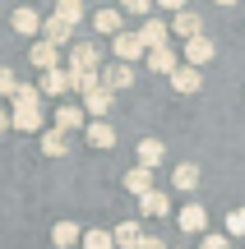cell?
<instances>
[{"label": "cell", "mask_w": 245, "mask_h": 249, "mask_svg": "<svg viewBox=\"0 0 245 249\" xmlns=\"http://www.w3.org/2000/svg\"><path fill=\"white\" fill-rule=\"evenodd\" d=\"M65 70L70 74H102V46L97 42H74L65 51Z\"/></svg>", "instance_id": "6da1fadb"}, {"label": "cell", "mask_w": 245, "mask_h": 249, "mask_svg": "<svg viewBox=\"0 0 245 249\" xmlns=\"http://www.w3.org/2000/svg\"><path fill=\"white\" fill-rule=\"evenodd\" d=\"M111 55H116V65H134L139 55L148 60V46L139 33H120V37H111Z\"/></svg>", "instance_id": "7a4b0ae2"}, {"label": "cell", "mask_w": 245, "mask_h": 249, "mask_svg": "<svg viewBox=\"0 0 245 249\" xmlns=\"http://www.w3.org/2000/svg\"><path fill=\"white\" fill-rule=\"evenodd\" d=\"M176 222H181L185 235H199V240H204V235H208V208H204V203H185L181 213H176Z\"/></svg>", "instance_id": "3957f363"}, {"label": "cell", "mask_w": 245, "mask_h": 249, "mask_svg": "<svg viewBox=\"0 0 245 249\" xmlns=\"http://www.w3.org/2000/svg\"><path fill=\"white\" fill-rule=\"evenodd\" d=\"M60 46H51V42H46V37H37V42L33 46H28V60H33L37 65V70H42V74H51V70H60Z\"/></svg>", "instance_id": "277c9868"}, {"label": "cell", "mask_w": 245, "mask_h": 249, "mask_svg": "<svg viewBox=\"0 0 245 249\" xmlns=\"http://www.w3.org/2000/svg\"><path fill=\"white\" fill-rule=\"evenodd\" d=\"M9 116H14V129L19 134H46L42 107H9Z\"/></svg>", "instance_id": "5b68a950"}, {"label": "cell", "mask_w": 245, "mask_h": 249, "mask_svg": "<svg viewBox=\"0 0 245 249\" xmlns=\"http://www.w3.org/2000/svg\"><path fill=\"white\" fill-rule=\"evenodd\" d=\"M9 23H14V33L19 37H33V42H37V37H42V23H46V14H37V9H14V14H9Z\"/></svg>", "instance_id": "8992f818"}, {"label": "cell", "mask_w": 245, "mask_h": 249, "mask_svg": "<svg viewBox=\"0 0 245 249\" xmlns=\"http://www.w3.org/2000/svg\"><path fill=\"white\" fill-rule=\"evenodd\" d=\"M213 55H218V46H213V37H194V42H185V65H194V70H204V65H213Z\"/></svg>", "instance_id": "52a82bcc"}, {"label": "cell", "mask_w": 245, "mask_h": 249, "mask_svg": "<svg viewBox=\"0 0 245 249\" xmlns=\"http://www.w3.org/2000/svg\"><path fill=\"white\" fill-rule=\"evenodd\" d=\"M51 129H60V134L88 129V111H83V107H56V120H51Z\"/></svg>", "instance_id": "ba28073f"}, {"label": "cell", "mask_w": 245, "mask_h": 249, "mask_svg": "<svg viewBox=\"0 0 245 249\" xmlns=\"http://www.w3.org/2000/svg\"><path fill=\"white\" fill-rule=\"evenodd\" d=\"M111 102H116V92H107V83L93 88V92H83V111H88V120H107Z\"/></svg>", "instance_id": "9c48e42d"}, {"label": "cell", "mask_w": 245, "mask_h": 249, "mask_svg": "<svg viewBox=\"0 0 245 249\" xmlns=\"http://www.w3.org/2000/svg\"><path fill=\"white\" fill-rule=\"evenodd\" d=\"M42 97H65V92H74V74L70 70H51V74H42Z\"/></svg>", "instance_id": "30bf717a"}, {"label": "cell", "mask_w": 245, "mask_h": 249, "mask_svg": "<svg viewBox=\"0 0 245 249\" xmlns=\"http://www.w3.org/2000/svg\"><path fill=\"white\" fill-rule=\"evenodd\" d=\"M134 157H139V166H144V171H157V166H167V143L162 139H144Z\"/></svg>", "instance_id": "8fae6325"}, {"label": "cell", "mask_w": 245, "mask_h": 249, "mask_svg": "<svg viewBox=\"0 0 245 249\" xmlns=\"http://www.w3.org/2000/svg\"><path fill=\"white\" fill-rule=\"evenodd\" d=\"M102 83H107V92L134 88V65H107V70H102Z\"/></svg>", "instance_id": "7c38bea8"}, {"label": "cell", "mask_w": 245, "mask_h": 249, "mask_svg": "<svg viewBox=\"0 0 245 249\" xmlns=\"http://www.w3.org/2000/svg\"><path fill=\"white\" fill-rule=\"evenodd\" d=\"M83 134H88V148H102V152L116 148V124H107V120H88Z\"/></svg>", "instance_id": "4fadbf2b"}, {"label": "cell", "mask_w": 245, "mask_h": 249, "mask_svg": "<svg viewBox=\"0 0 245 249\" xmlns=\"http://www.w3.org/2000/svg\"><path fill=\"white\" fill-rule=\"evenodd\" d=\"M171 88H176V92H185V97H190V92H199V88H204V70H194V65H181V70L171 74Z\"/></svg>", "instance_id": "5bb4252c"}, {"label": "cell", "mask_w": 245, "mask_h": 249, "mask_svg": "<svg viewBox=\"0 0 245 249\" xmlns=\"http://www.w3.org/2000/svg\"><path fill=\"white\" fill-rule=\"evenodd\" d=\"M148 70H153V74H167V79H171V74L181 70V55H176L171 46H162V51H148Z\"/></svg>", "instance_id": "9a60e30c"}, {"label": "cell", "mask_w": 245, "mask_h": 249, "mask_svg": "<svg viewBox=\"0 0 245 249\" xmlns=\"http://www.w3.org/2000/svg\"><path fill=\"white\" fill-rule=\"evenodd\" d=\"M125 189H130L134 198H148V194H153V171L130 166V171H125Z\"/></svg>", "instance_id": "2e32d148"}, {"label": "cell", "mask_w": 245, "mask_h": 249, "mask_svg": "<svg viewBox=\"0 0 245 249\" xmlns=\"http://www.w3.org/2000/svg\"><path fill=\"white\" fill-rule=\"evenodd\" d=\"M171 28L185 37V42H194V37H204V14H194V9H185V14L171 18Z\"/></svg>", "instance_id": "e0dca14e"}, {"label": "cell", "mask_w": 245, "mask_h": 249, "mask_svg": "<svg viewBox=\"0 0 245 249\" xmlns=\"http://www.w3.org/2000/svg\"><path fill=\"white\" fill-rule=\"evenodd\" d=\"M51 245L56 249H74V245H83V231L74 222H56L51 226Z\"/></svg>", "instance_id": "ac0fdd59"}, {"label": "cell", "mask_w": 245, "mask_h": 249, "mask_svg": "<svg viewBox=\"0 0 245 249\" xmlns=\"http://www.w3.org/2000/svg\"><path fill=\"white\" fill-rule=\"evenodd\" d=\"M93 28L120 37V33H125V14H120V9H97V14H93Z\"/></svg>", "instance_id": "d6986e66"}, {"label": "cell", "mask_w": 245, "mask_h": 249, "mask_svg": "<svg viewBox=\"0 0 245 249\" xmlns=\"http://www.w3.org/2000/svg\"><path fill=\"white\" fill-rule=\"evenodd\" d=\"M139 37H144L148 51H162V46H171V42H167V23H162V18H148V23L139 28Z\"/></svg>", "instance_id": "ffe728a7"}, {"label": "cell", "mask_w": 245, "mask_h": 249, "mask_svg": "<svg viewBox=\"0 0 245 249\" xmlns=\"http://www.w3.org/2000/svg\"><path fill=\"white\" fill-rule=\"evenodd\" d=\"M111 235H116V249H139V245H144V226H139V222H120Z\"/></svg>", "instance_id": "44dd1931"}, {"label": "cell", "mask_w": 245, "mask_h": 249, "mask_svg": "<svg viewBox=\"0 0 245 249\" xmlns=\"http://www.w3.org/2000/svg\"><path fill=\"white\" fill-rule=\"evenodd\" d=\"M139 213H144V217H167V213H171V198H167L162 189H153L148 198H139Z\"/></svg>", "instance_id": "7402d4cb"}, {"label": "cell", "mask_w": 245, "mask_h": 249, "mask_svg": "<svg viewBox=\"0 0 245 249\" xmlns=\"http://www.w3.org/2000/svg\"><path fill=\"white\" fill-rule=\"evenodd\" d=\"M171 185L181 189V194H190V189L199 185V166H194V161H181V166L171 171Z\"/></svg>", "instance_id": "603a6c76"}, {"label": "cell", "mask_w": 245, "mask_h": 249, "mask_svg": "<svg viewBox=\"0 0 245 249\" xmlns=\"http://www.w3.org/2000/svg\"><path fill=\"white\" fill-rule=\"evenodd\" d=\"M42 152H46V157H65V152H70V134L46 129V134H42Z\"/></svg>", "instance_id": "cb8c5ba5"}, {"label": "cell", "mask_w": 245, "mask_h": 249, "mask_svg": "<svg viewBox=\"0 0 245 249\" xmlns=\"http://www.w3.org/2000/svg\"><path fill=\"white\" fill-rule=\"evenodd\" d=\"M83 14H88V9H83L79 0H60V5H56V18H65L70 28H79V23H83Z\"/></svg>", "instance_id": "d4e9b609"}, {"label": "cell", "mask_w": 245, "mask_h": 249, "mask_svg": "<svg viewBox=\"0 0 245 249\" xmlns=\"http://www.w3.org/2000/svg\"><path fill=\"white\" fill-rule=\"evenodd\" d=\"M83 249H116V235L93 226V231H83Z\"/></svg>", "instance_id": "484cf974"}, {"label": "cell", "mask_w": 245, "mask_h": 249, "mask_svg": "<svg viewBox=\"0 0 245 249\" xmlns=\"http://www.w3.org/2000/svg\"><path fill=\"white\" fill-rule=\"evenodd\" d=\"M14 107H42V88H37V83H19Z\"/></svg>", "instance_id": "4316f807"}, {"label": "cell", "mask_w": 245, "mask_h": 249, "mask_svg": "<svg viewBox=\"0 0 245 249\" xmlns=\"http://www.w3.org/2000/svg\"><path fill=\"white\" fill-rule=\"evenodd\" d=\"M245 235V208H231L227 213V240H241Z\"/></svg>", "instance_id": "83f0119b"}, {"label": "cell", "mask_w": 245, "mask_h": 249, "mask_svg": "<svg viewBox=\"0 0 245 249\" xmlns=\"http://www.w3.org/2000/svg\"><path fill=\"white\" fill-rule=\"evenodd\" d=\"M14 92H19L14 70H9V65H0V97H9V102H14Z\"/></svg>", "instance_id": "f1b7e54d"}, {"label": "cell", "mask_w": 245, "mask_h": 249, "mask_svg": "<svg viewBox=\"0 0 245 249\" xmlns=\"http://www.w3.org/2000/svg\"><path fill=\"white\" fill-rule=\"evenodd\" d=\"M199 249H231V240H227V235H204Z\"/></svg>", "instance_id": "f546056e"}, {"label": "cell", "mask_w": 245, "mask_h": 249, "mask_svg": "<svg viewBox=\"0 0 245 249\" xmlns=\"http://www.w3.org/2000/svg\"><path fill=\"white\" fill-rule=\"evenodd\" d=\"M139 249H167V240H162V235H144V245H139Z\"/></svg>", "instance_id": "4dcf8cb0"}, {"label": "cell", "mask_w": 245, "mask_h": 249, "mask_svg": "<svg viewBox=\"0 0 245 249\" xmlns=\"http://www.w3.org/2000/svg\"><path fill=\"white\" fill-rule=\"evenodd\" d=\"M5 129H14V116H9V111L0 107V134H5Z\"/></svg>", "instance_id": "1f68e13d"}]
</instances>
